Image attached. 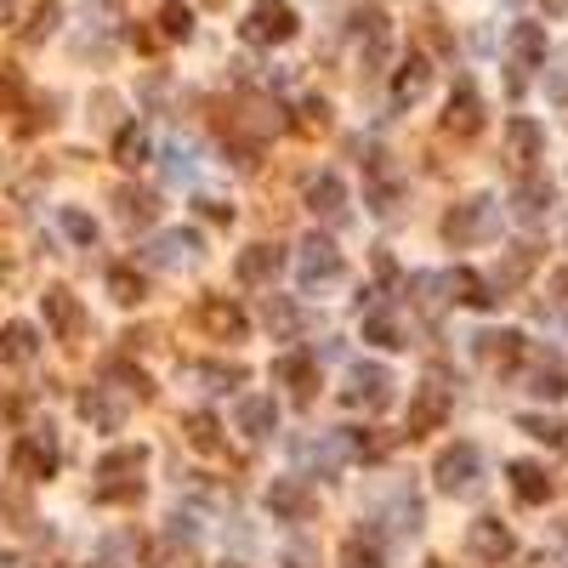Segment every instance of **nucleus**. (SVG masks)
Masks as SVG:
<instances>
[{
    "label": "nucleus",
    "mask_w": 568,
    "mask_h": 568,
    "mask_svg": "<svg viewBox=\"0 0 568 568\" xmlns=\"http://www.w3.org/2000/svg\"><path fill=\"white\" fill-rule=\"evenodd\" d=\"M35 353H41L35 324H7V330H0V358H7V364H29Z\"/></svg>",
    "instance_id": "bb28decb"
},
{
    "label": "nucleus",
    "mask_w": 568,
    "mask_h": 568,
    "mask_svg": "<svg viewBox=\"0 0 568 568\" xmlns=\"http://www.w3.org/2000/svg\"><path fill=\"white\" fill-rule=\"evenodd\" d=\"M182 438H188L199 455H216V449H222V426H216L211 410H193V415L182 421Z\"/></svg>",
    "instance_id": "cd10ccee"
},
{
    "label": "nucleus",
    "mask_w": 568,
    "mask_h": 568,
    "mask_svg": "<svg viewBox=\"0 0 568 568\" xmlns=\"http://www.w3.org/2000/svg\"><path fill=\"white\" fill-rule=\"evenodd\" d=\"M478 342V358L489 364V370H512V364L528 353V342L517 336V330H483V336H472Z\"/></svg>",
    "instance_id": "a211bd4d"
},
{
    "label": "nucleus",
    "mask_w": 568,
    "mask_h": 568,
    "mask_svg": "<svg viewBox=\"0 0 568 568\" xmlns=\"http://www.w3.org/2000/svg\"><path fill=\"white\" fill-rule=\"evenodd\" d=\"M342 398H347L353 410H387L392 404V376L381 370V364H353Z\"/></svg>",
    "instance_id": "39448f33"
},
{
    "label": "nucleus",
    "mask_w": 568,
    "mask_h": 568,
    "mask_svg": "<svg viewBox=\"0 0 568 568\" xmlns=\"http://www.w3.org/2000/svg\"><path fill=\"white\" fill-rule=\"evenodd\" d=\"M546 211H552V182L546 177H523L512 188V216L517 222H546Z\"/></svg>",
    "instance_id": "412c9836"
},
{
    "label": "nucleus",
    "mask_w": 568,
    "mask_h": 568,
    "mask_svg": "<svg viewBox=\"0 0 568 568\" xmlns=\"http://www.w3.org/2000/svg\"><path fill=\"white\" fill-rule=\"evenodd\" d=\"M296 29L302 23H296L290 0H256L240 23V35H245V46H285V41H296Z\"/></svg>",
    "instance_id": "f257e3e1"
},
{
    "label": "nucleus",
    "mask_w": 568,
    "mask_h": 568,
    "mask_svg": "<svg viewBox=\"0 0 568 568\" xmlns=\"http://www.w3.org/2000/svg\"><path fill=\"white\" fill-rule=\"evenodd\" d=\"M159 35L165 41H188L193 35V12L182 7V0H165V7H159Z\"/></svg>",
    "instance_id": "2f4dec72"
},
{
    "label": "nucleus",
    "mask_w": 568,
    "mask_h": 568,
    "mask_svg": "<svg viewBox=\"0 0 568 568\" xmlns=\"http://www.w3.org/2000/svg\"><path fill=\"white\" fill-rule=\"evenodd\" d=\"M274 376L296 392V404H313V392H319V358L290 353V358H279V364H274Z\"/></svg>",
    "instance_id": "6ab92c4d"
},
{
    "label": "nucleus",
    "mask_w": 568,
    "mask_h": 568,
    "mask_svg": "<svg viewBox=\"0 0 568 568\" xmlns=\"http://www.w3.org/2000/svg\"><path fill=\"white\" fill-rule=\"evenodd\" d=\"M143 466H148V449L143 444H120V449H109L103 460H97V478H103V483H97V494H103V500H125V494H137L143 489Z\"/></svg>",
    "instance_id": "f03ea898"
},
{
    "label": "nucleus",
    "mask_w": 568,
    "mask_h": 568,
    "mask_svg": "<svg viewBox=\"0 0 568 568\" xmlns=\"http://www.w3.org/2000/svg\"><path fill=\"white\" fill-rule=\"evenodd\" d=\"M63 233H69L75 245H91V240H97V222H91L86 211H75V205H69V211H63Z\"/></svg>",
    "instance_id": "4c0bfd02"
},
{
    "label": "nucleus",
    "mask_w": 568,
    "mask_h": 568,
    "mask_svg": "<svg viewBox=\"0 0 568 568\" xmlns=\"http://www.w3.org/2000/svg\"><path fill=\"white\" fill-rule=\"evenodd\" d=\"M109 290H114V302H120V308H137L143 296H148V285H143L137 267H114V274H109Z\"/></svg>",
    "instance_id": "c85d7f7f"
},
{
    "label": "nucleus",
    "mask_w": 568,
    "mask_h": 568,
    "mask_svg": "<svg viewBox=\"0 0 568 568\" xmlns=\"http://www.w3.org/2000/svg\"><path fill=\"white\" fill-rule=\"evenodd\" d=\"M240 432L245 438H274V426H279V404L267 392H250V398H240Z\"/></svg>",
    "instance_id": "aec40b11"
},
{
    "label": "nucleus",
    "mask_w": 568,
    "mask_h": 568,
    "mask_svg": "<svg viewBox=\"0 0 568 568\" xmlns=\"http://www.w3.org/2000/svg\"><path fill=\"white\" fill-rule=\"evenodd\" d=\"M267 324H274V330H296V308L279 302V296H267Z\"/></svg>",
    "instance_id": "ea45409f"
},
{
    "label": "nucleus",
    "mask_w": 568,
    "mask_h": 568,
    "mask_svg": "<svg viewBox=\"0 0 568 568\" xmlns=\"http://www.w3.org/2000/svg\"><path fill=\"white\" fill-rule=\"evenodd\" d=\"M489 233H494V199H466V205H455V211L444 216V240H449L455 250L489 240Z\"/></svg>",
    "instance_id": "7ed1b4c3"
},
{
    "label": "nucleus",
    "mask_w": 568,
    "mask_h": 568,
    "mask_svg": "<svg viewBox=\"0 0 568 568\" xmlns=\"http://www.w3.org/2000/svg\"><path fill=\"white\" fill-rule=\"evenodd\" d=\"M52 23H57V7L46 0V7L35 12V29H29V41H41V35H52Z\"/></svg>",
    "instance_id": "a19ab883"
},
{
    "label": "nucleus",
    "mask_w": 568,
    "mask_h": 568,
    "mask_svg": "<svg viewBox=\"0 0 568 568\" xmlns=\"http://www.w3.org/2000/svg\"><path fill=\"white\" fill-rule=\"evenodd\" d=\"M552 308L568 313V267H563V274H552Z\"/></svg>",
    "instance_id": "79ce46f5"
},
{
    "label": "nucleus",
    "mask_w": 568,
    "mask_h": 568,
    "mask_svg": "<svg viewBox=\"0 0 568 568\" xmlns=\"http://www.w3.org/2000/svg\"><path fill=\"white\" fill-rule=\"evenodd\" d=\"M444 131H455V137H478L483 131V97L472 80H455L449 103H444Z\"/></svg>",
    "instance_id": "6e6552de"
},
{
    "label": "nucleus",
    "mask_w": 568,
    "mask_h": 568,
    "mask_svg": "<svg viewBox=\"0 0 568 568\" xmlns=\"http://www.w3.org/2000/svg\"><path fill=\"white\" fill-rule=\"evenodd\" d=\"M517 432H528V438H541V444H552V449L568 444V426L552 421V415H517Z\"/></svg>",
    "instance_id": "473e14b6"
},
{
    "label": "nucleus",
    "mask_w": 568,
    "mask_h": 568,
    "mask_svg": "<svg viewBox=\"0 0 568 568\" xmlns=\"http://www.w3.org/2000/svg\"><path fill=\"white\" fill-rule=\"evenodd\" d=\"M114 205H120V222H154L159 199H154V193H137V188H120Z\"/></svg>",
    "instance_id": "7c9ffc66"
},
{
    "label": "nucleus",
    "mask_w": 568,
    "mask_h": 568,
    "mask_svg": "<svg viewBox=\"0 0 568 568\" xmlns=\"http://www.w3.org/2000/svg\"><path fill=\"white\" fill-rule=\"evenodd\" d=\"M308 211H313V216H342V211H347V182H342L336 171H319V177L308 182Z\"/></svg>",
    "instance_id": "b1692460"
},
{
    "label": "nucleus",
    "mask_w": 568,
    "mask_h": 568,
    "mask_svg": "<svg viewBox=\"0 0 568 568\" xmlns=\"http://www.w3.org/2000/svg\"><path fill=\"white\" fill-rule=\"evenodd\" d=\"M466 546H472V557L478 563H506L512 552H517V534L506 528V523H500V517H478L472 528H466Z\"/></svg>",
    "instance_id": "1a4fd4ad"
},
{
    "label": "nucleus",
    "mask_w": 568,
    "mask_h": 568,
    "mask_svg": "<svg viewBox=\"0 0 568 568\" xmlns=\"http://www.w3.org/2000/svg\"><path fill=\"white\" fill-rule=\"evenodd\" d=\"M449 415V387L438 381V370H432L421 387H415V404H410V438H421V432H438Z\"/></svg>",
    "instance_id": "423d86ee"
},
{
    "label": "nucleus",
    "mask_w": 568,
    "mask_h": 568,
    "mask_svg": "<svg viewBox=\"0 0 568 568\" xmlns=\"http://www.w3.org/2000/svg\"><path fill=\"white\" fill-rule=\"evenodd\" d=\"M506 478H512V494L523 500V506H541V500H552V478H546V466H534V460H512V466H506Z\"/></svg>",
    "instance_id": "5701e85b"
},
{
    "label": "nucleus",
    "mask_w": 568,
    "mask_h": 568,
    "mask_svg": "<svg viewBox=\"0 0 568 568\" xmlns=\"http://www.w3.org/2000/svg\"><path fill=\"white\" fill-rule=\"evenodd\" d=\"M199 324H205L216 342H245V330H250V319L233 308L227 296H205V302H199Z\"/></svg>",
    "instance_id": "9b49d317"
},
{
    "label": "nucleus",
    "mask_w": 568,
    "mask_h": 568,
    "mask_svg": "<svg viewBox=\"0 0 568 568\" xmlns=\"http://www.w3.org/2000/svg\"><path fill=\"white\" fill-rule=\"evenodd\" d=\"M296 274H302V285H324V279H342V250L324 240V233H308L302 240V261H296Z\"/></svg>",
    "instance_id": "9d476101"
},
{
    "label": "nucleus",
    "mask_w": 568,
    "mask_h": 568,
    "mask_svg": "<svg viewBox=\"0 0 568 568\" xmlns=\"http://www.w3.org/2000/svg\"><path fill=\"white\" fill-rule=\"evenodd\" d=\"M364 342H376V347H410V336L398 330L392 313H370V319H364Z\"/></svg>",
    "instance_id": "c756f323"
},
{
    "label": "nucleus",
    "mask_w": 568,
    "mask_h": 568,
    "mask_svg": "<svg viewBox=\"0 0 568 568\" xmlns=\"http://www.w3.org/2000/svg\"><path fill=\"white\" fill-rule=\"evenodd\" d=\"M12 460H18L23 478H52L57 472V438H52V432H29Z\"/></svg>",
    "instance_id": "f3484780"
},
{
    "label": "nucleus",
    "mask_w": 568,
    "mask_h": 568,
    "mask_svg": "<svg viewBox=\"0 0 568 568\" xmlns=\"http://www.w3.org/2000/svg\"><path fill=\"white\" fill-rule=\"evenodd\" d=\"M41 308H46V324L57 330L63 342H75V336H80V324H86V313H80V302H75L69 290H46V296H41Z\"/></svg>",
    "instance_id": "4be33fe9"
},
{
    "label": "nucleus",
    "mask_w": 568,
    "mask_h": 568,
    "mask_svg": "<svg viewBox=\"0 0 568 568\" xmlns=\"http://www.w3.org/2000/svg\"><path fill=\"white\" fill-rule=\"evenodd\" d=\"M444 290L455 296L460 308H472V313H489V308L500 302V290H494L483 274H472V267H455V274H444Z\"/></svg>",
    "instance_id": "f8f14e48"
},
{
    "label": "nucleus",
    "mask_w": 568,
    "mask_h": 568,
    "mask_svg": "<svg viewBox=\"0 0 568 568\" xmlns=\"http://www.w3.org/2000/svg\"><path fill=\"white\" fill-rule=\"evenodd\" d=\"M506 143H512V159L528 171V165L546 159V125L528 120V114H512V120H506Z\"/></svg>",
    "instance_id": "ddd939ff"
},
{
    "label": "nucleus",
    "mask_w": 568,
    "mask_h": 568,
    "mask_svg": "<svg viewBox=\"0 0 568 568\" xmlns=\"http://www.w3.org/2000/svg\"><path fill=\"white\" fill-rule=\"evenodd\" d=\"M512 57H517V69H541L546 63V23H517L512 29Z\"/></svg>",
    "instance_id": "a878e982"
},
{
    "label": "nucleus",
    "mask_w": 568,
    "mask_h": 568,
    "mask_svg": "<svg viewBox=\"0 0 568 568\" xmlns=\"http://www.w3.org/2000/svg\"><path fill=\"white\" fill-rule=\"evenodd\" d=\"M426 86H432V63H426L421 52H410L404 63H398V75H392V109H410V103H421V97H426Z\"/></svg>",
    "instance_id": "4468645a"
},
{
    "label": "nucleus",
    "mask_w": 568,
    "mask_h": 568,
    "mask_svg": "<svg viewBox=\"0 0 568 568\" xmlns=\"http://www.w3.org/2000/svg\"><path fill=\"white\" fill-rule=\"evenodd\" d=\"M114 159L125 165V171H137V165H148V137H143L137 125H125V131H120V143H114Z\"/></svg>",
    "instance_id": "72a5a7b5"
},
{
    "label": "nucleus",
    "mask_w": 568,
    "mask_h": 568,
    "mask_svg": "<svg viewBox=\"0 0 568 568\" xmlns=\"http://www.w3.org/2000/svg\"><path fill=\"white\" fill-rule=\"evenodd\" d=\"M342 563H347V568H381V546L364 541V534H353V541L342 546Z\"/></svg>",
    "instance_id": "c9c22d12"
},
{
    "label": "nucleus",
    "mask_w": 568,
    "mask_h": 568,
    "mask_svg": "<svg viewBox=\"0 0 568 568\" xmlns=\"http://www.w3.org/2000/svg\"><path fill=\"white\" fill-rule=\"evenodd\" d=\"M80 415H86V421H97V426H109V432L120 426V410L103 398V387H91V392L80 398Z\"/></svg>",
    "instance_id": "f704fd0d"
},
{
    "label": "nucleus",
    "mask_w": 568,
    "mask_h": 568,
    "mask_svg": "<svg viewBox=\"0 0 568 568\" xmlns=\"http://www.w3.org/2000/svg\"><path fill=\"white\" fill-rule=\"evenodd\" d=\"M267 512L290 517V523H308L319 512V494L308 489V478H274V489H267Z\"/></svg>",
    "instance_id": "0eeeda50"
},
{
    "label": "nucleus",
    "mask_w": 568,
    "mask_h": 568,
    "mask_svg": "<svg viewBox=\"0 0 568 568\" xmlns=\"http://www.w3.org/2000/svg\"><path fill=\"white\" fill-rule=\"evenodd\" d=\"M557 97H563V109H568V80H557Z\"/></svg>",
    "instance_id": "c03bdc74"
},
{
    "label": "nucleus",
    "mask_w": 568,
    "mask_h": 568,
    "mask_svg": "<svg viewBox=\"0 0 568 568\" xmlns=\"http://www.w3.org/2000/svg\"><path fill=\"white\" fill-rule=\"evenodd\" d=\"M296 125H302L308 137H313V131H330V103H324V97H308V103H302V120H296Z\"/></svg>",
    "instance_id": "58836bf2"
},
{
    "label": "nucleus",
    "mask_w": 568,
    "mask_h": 568,
    "mask_svg": "<svg viewBox=\"0 0 568 568\" xmlns=\"http://www.w3.org/2000/svg\"><path fill=\"white\" fill-rule=\"evenodd\" d=\"M541 7H546V18H563V12H568V0H541Z\"/></svg>",
    "instance_id": "37998d69"
},
{
    "label": "nucleus",
    "mask_w": 568,
    "mask_h": 568,
    "mask_svg": "<svg viewBox=\"0 0 568 568\" xmlns=\"http://www.w3.org/2000/svg\"><path fill=\"white\" fill-rule=\"evenodd\" d=\"M285 267V250L279 245H245L240 261H233V274H240V285H274Z\"/></svg>",
    "instance_id": "dca6fc26"
},
{
    "label": "nucleus",
    "mask_w": 568,
    "mask_h": 568,
    "mask_svg": "<svg viewBox=\"0 0 568 568\" xmlns=\"http://www.w3.org/2000/svg\"><path fill=\"white\" fill-rule=\"evenodd\" d=\"M347 23H353V35L364 41V63H370V69H381L387 52H392V29H387V18L370 7V12H353Z\"/></svg>",
    "instance_id": "2eb2a0df"
},
{
    "label": "nucleus",
    "mask_w": 568,
    "mask_h": 568,
    "mask_svg": "<svg viewBox=\"0 0 568 568\" xmlns=\"http://www.w3.org/2000/svg\"><path fill=\"white\" fill-rule=\"evenodd\" d=\"M528 392H541V398H568V381H563L557 364H541V370H534V387H528Z\"/></svg>",
    "instance_id": "e433bc0d"
},
{
    "label": "nucleus",
    "mask_w": 568,
    "mask_h": 568,
    "mask_svg": "<svg viewBox=\"0 0 568 568\" xmlns=\"http://www.w3.org/2000/svg\"><path fill=\"white\" fill-rule=\"evenodd\" d=\"M478 449L472 444H449L444 455H438V466H432V483H438L444 494H466V489H472L478 483Z\"/></svg>",
    "instance_id": "20e7f679"
},
{
    "label": "nucleus",
    "mask_w": 568,
    "mask_h": 568,
    "mask_svg": "<svg viewBox=\"0 0 568 568\" xmlns=\"http://www.w3.org/2000/svg\"><path fill=\"white\" fill-rule=\"evenodd\" d=\"M193 256H199V233H188V227H171L148 245V261H159V267H182Z\"/></svg>",
    "instance_id": "393cba45"
}]
</instances>
